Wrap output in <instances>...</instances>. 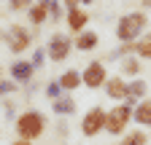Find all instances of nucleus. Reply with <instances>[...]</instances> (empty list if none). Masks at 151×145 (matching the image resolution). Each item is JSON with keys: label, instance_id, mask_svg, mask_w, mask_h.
Returning <instances> with one entry per match:
<instances>
[{"label": "nucleus", "instance_id": "6e6552de", "mask_svg": "<svg viewBox=\"0 0 151 145\" xmlns=\"http://www.w3.org/2000/svg\"><path fill=\"white\" fill-rule=\"evenodd\" d=\"M35 67H32V62L30 59H14L11 62V67H8V78L14 81V83H19V86H27V83H32V78H35Z\"/></svg>", "mask_w": 151, "mask_h": 145}, {"label": "nucleus", "instance_id": "0eeeda50", "mask_svg": "<svg viewBox=\"0 0 151 145\" xmlns=\"http://www.w3.org/2000/svg\"><path fill=\"white\" fill-rule=\"evenodd\" d=\"M108 67H105V62L103 59H89L86 62V67L81 70V81H84V86L86 89H103L105 83H108Z\"/></svg>", "mask_w": 151, "mask_h": 145}, {"label": "nucleus", "instance_id": "dca6fc26", "mask_svg": "<svg viewBox=\"0 0 151 145\" xmlns=\"http://www.w3.org/2000/svg\"><path fill=\"white\" fill-rule=\"evenodd\" d=\"M76 110H78V105H76L73 94H65V97H60L57 102H51V113H54V116H60V118L76 116Z\"/></svg>", "mask_w": 151, "mask_h": 145}, {"label": "nucleus", "instance_id": "f03ea898", "mask_svg": "<svg viewBox=\"0 0 151 145\" xmlns=\"http://www.w3.org/2000/svg\"><path fill=\"white\" fill-rule=\"evenodd\" d=\"M148 30V14L146 11H129V14H124L122 19L116 22V41L119 43H135L140 35Z\"/></svg>", "mask_w": 151, "mask_h": 145}, {"label": "nucleus", "instance_id": "a211bd4d", "mask_svg": "<svg viewBox=\"0 0 151 145\" xmlns=\"http://www.w3.org/2000/svg\"><path fill=\"white\" fill-rule=\"evenodd\" d=\"M148 142H151V134L146 129H132V132H127L124 137L116 140V145H148Z\"/></svg>", "mask_w": 151, "mask_h": 145}, {"label": "nucleus", "instance_id": "ddd939ff", "mask_svg": "<svg viewBox=\"0 0 151 145\" xmlns=\"http://www.w3.org/2000/svg\"><path fill=\"white\" fill-rule=\"evenodd\" d=\"M143 100H148V81L140 75L135 81H129V86H127V102L129 105H138Z\"/></svg>", "mask_w": 151, "mask_h": 145}, {"label": "nucleus", "instance_id": "20e7f679", "mask_svg": "<svg viewBox=\"0 0 151 145\" xmlns=\"http://www.w3.org/2000/svg\"><path fill=\"white\" fill-rule=\"evenodd\" d=\"M73 51H76L73 48V35H68L62 30H54L49 35V41H46V57H49V62L62 65V62H68V57Z\"/></svg>", "mask_w": 151, "mask_h": 145}, {"label": "nucleus", "instance_id": "c756f323", "mask_svg": "<svg viewBox=\"0 0 151 145\" xmlns=\"http://www.w3.org/2000/svg\"><path fill=\"white\" fill-rule=\"evenodd\" d=\"M38 3H43V6H49V3H51V0H38Z\"/></svg>", "mask_w": 151, "mask_h": 145}, {"label": "nucleus", "instance_id": "7c9ffc66", "mask_svg": "<svg viewBox=\"0 0 151 145\" xmlns=\"http://www.w3.org/2000/svg\"><path fill=\"white\" fill-rule=\"evenodd\" d=\"M0 78H3V65H0Z\"/></svg>", "mask_w": 151, "mask_h": 145}, {"label": "nucleus", "instance_id": "f257e3e1", "mask_svg": "<svg viewBox=\"0 0 151 145\" xmlns=\"http://www.w3.org/2000/svg\"><path fill=\"white\" fill-rule=\"evenodd\" d=\"M14 129H16V137L19 140L35 142V140H41L43 132L49 129V118H46V113L35 110V107H27V110H22L14 118Z\"/></svg>", "mask_w": 151, "mask_h": 145}, {"label": "nucleus", "instance_id": "a878e982", "mask_svg": "<svg viewBox=\"0 0 151 145\" xmlns=\"http://www.w3.org/2000/svg\"><path fill=\"white\" fill-rule=\"evenodd\" d=\"M62 6H65V11H76V8H81L78 0H62Z\"/></svg>", "mask_w": 151, "mask_h": 145}, {"label": "nucleus", "instance_id": "1a4fd4ad", "mask_svg": "<svg viewBox=\"0 0 151 145\" xmlns=\"http://www.w3.org/2000/svg\"><path fill=\"white\" fill-rule=\"evenodd\" d=\"M89 11L86 8H76V11H68L65 14V24H68V35H81L84 30H89Z\"/></svg>", "mask_w": 151, "mask_h": 145}, {"label": "nucleus", "instance_id": "cd10ccee", "mask_svg": "<svg viewBox=\"0 0 151 145\" xmlns=\"http://www.w3.org/2000/svg\"><path fill=\"white\" fill-rule=\"evenodd\" d=\"M11 145H32V142H30V140H19V137H16V140H14Z\"/></svg>", "mask_w": 151, "mask_h": 145}, {"label": "nucleus", "instance_id": "4468645a", "mask_svg": "<svg viewBox=\"0 0 151 145\" xmlns=\"http://www.w3.org/2000/svg\"><path fill=\"white\" fill-rule=\"evenodd\" d=\"M140 72H143V62L138 57H127V59H119V75L127 78V81H135L140 78Z\"/></svg>", "mask_w": 151, "mask_h": 145}, {"label": "nucleus", "instance_id": "c85d7f7f", "mask_svg": "<svg viewBox=\"0 0 151 145\" xmlns=\"http://www.w3.org/2000/svg\"><path fill=\"white\" fill-rule=\"evenodd\" d=\"M78 3H81V8H86V6H92V3H94V0H78Z\"/></svg>", "mask_w": 151, "mask_h": 145}, {"label": "nucleus", "instance_id": "4be33fe9", "mask_svg": "<svg viewBox=\"0 0 151 145\" xmlns=\"http://www.w3.org/2000/svg\"><path fill=\"white\" fill-rule=\"evenodd\" d=\"M16 89H19V83H14L11 78H0V100H3V97H11Z\"/></svg>", "mask_w": 151, "mask_h": 145}, {"label": "nucleus", "instance_id": "39448f33", "mask_svg": "<svg viewBox=\"0 0 151 145\" xmlns=\"http://www.w3.org/2000/svg\"><path fill=\"white\" fill-rule=\"evenodd\" d=\"M0 38L6 41V46H8L11 54H16V59L22 57L24 51H30V46H32V32L24 30V24H11L8 32L0 35Z\"/></svg>", "mask_w": 151, "mask_h": 145}, {"label": "nucleus", "instance_id": "423d86ee", "mask_svg": "<svg viewBox=\"0 0 151 145\" xmlns=\"http://www.w3.org/2000/svg\"><path fill=\"white\" fill-rule=\"evenodd\" d=\"M105 116H108V110L105 107H100V105H92L89 110L81 116V134L84 137H97V134H103L105 132Z\"/></svg>", "mask_w": 151, "mask_h": 145}, {"label": "nucleus", "instance_id": "412c9836", "mask_svg": "<svg viewBox=\"0 0 151 145\" xmlns=\"http://www.w3.org/2000/svg\"><path fill=\"white\" fill-rule=\"evenodd\" d=\"M65 14H68V11H65V6H62V0H51V3H49V22H54V24L62 22Z\"/></svg>", "mask_w": 151, "mask_h": 145}, {"label": "nucleus", "instance_id": "f3484780", "mask_svg": "<svg viewBox=\"0 0 151 145\" xmlns=\"http://www.w3.org/2000/svg\"><path fill=\"white\" fill-rule=\"evenodd\" d=\"M27 22L32 24V27H43L46 22H49V6H43V3H35L30 6V11H27Z\"/></svg>", "mask_w": 151, "mask_h": 145}, {"label": "nucleus", "instance_id": "5701e85b", "mask_svg": "<svg viewBox=\"0 0 151 145\" xmlns=\"http://www.w3.org/2000/svg\"><path fill=\"white\" fill-rule=\"evenodd\" d=\"M113 57L127 59V57H135V43H119V48L113 51Z\"/></svg>", "mask_w": 151, "mask_h": 145}, {"label": "nucleus", "instance_id": "2f4dec72", "mask_svg": "<svg viewBox=\"0 0 151 145\" xmlns=\"http://www.w3.org/2000/svg\"><path fill=\"white\" fill-rule=\"evenodd\" d=\"M148 134H151V132H148Z\"/></svg>", "mask_w": 151, "mask_h": 145}, {"label": "nucleus", "instance_id": "393cba45", "mask_svg": "<svg viewBox=\"0 0 151 145\" xmlns=\"http://www.w3.org/2000/svg\"><path fill=\"white\" fill-rule=\"evenodd\" d=\"M35 3V0H8V6H11V11H30V6Z\"/></svg>", "mask_w": 151, "mask_h": 145}, {"label": "nucleus", "instance_id": "6ab92c4d", "mask_svg": "<svg viewBox=\"0 0 151 145\" xmlns=\"http://www.w3.org/2000/svg\"><path fill=\"white\" fill-rule=\"evenodd\" d=\"M135 57L140 62H151V30H146L135 41Z\"/></svg>", "mask_w": 151, "mask_h": 145}, {"label": "nucleus", "instance_id": "bb28decb", "mask_svg": "<svg viewBox=\"0 0 151 145\" xmlns=\"http://www.w3.org/2000/svg\"><path fill=\"white\" fill-rule=\"evenodd\" d=\"M140 11H146V14H151V0H140Z\"/></svg>", "mask_w": 151, "mask_h": 145}, {"label": "nucleus", "instance_id": "2eb2a0df", "mask_svg": "<svg viewBox=\"0 0 151 145\" xmlns=\"http://www.w3.org/2000/svg\"><path fill=\"white\" fill-rule=\"evenodd\" d=\"M132 121L138 124V129H151V97L135 105V110H132Z\"/></svg>", "mask_w": 151, "mask_h": 145}, {"label": "nucleus", "instance_id": "7ed1b4c3", "mask_svg": "<svg viewBox=\"0 0 151 145\" xmlns=\"http://www.w3.org/2000/svg\"><path fill=\"white\" fill-rule=\"evenodd\" d=\"M132 110H135V105H129V102L111 105V110H108V116H105V132H108L111 137H124V134L129 132Z\"/></svg>", "mask_w": 151, "mask_h": 145}, {"label": "nucleus", "instance_id": "b1692460", "mask_svg": "<svg viewBox=\"0 0 151 145\" xmlns=\"http://www.w3.org/2000/svg\"><path fill=\"white\" fill-rule=\"evenodd\" d=\"M46 59H49V57H46V46H43V48H35V51H32V57H30V62H32L35 70H41Z\"/></svg>", "mask_w": 151, "mask_h": 145}, {"label": "nucleus", "instance_id": "9d476101", "mask_svg": "<svg viewBox=\"0 0 151 145\" xmlns=\"http://www.w3.org/2000/svg\"><path fill=\"white\" fill-rule=\"evenodd\" d=\"M127 86H129L127 78H122V75H111L108 83L103 86V92H105L108 100H113V102L119 105V102H127Z\"/></svg>", "mask_w": 151, "mask_h": 145}, {"label": "nucleus", "instance_id": "9b49d317", "mask_svg": "<svg viewBox=\"0 0 151 145\" xmlns=\"http://www.w3.org/2000/svg\"><path fill=\"white\" fill-rule=\"evenodd\" d=\"M97 46H100V35H97V30H84L81 35H76V38H73V48L81 51V54H89V51H94Z\"/></svg>", "mask_w": 151, "mask_h": 145}, {"label": "nucleus", "instance_id": "f8f14e48", "mask_svg": "<svg viewBox=\"0 0 151 145\" xmlns=\"http://www.w3.org/2000/svg\"><path fill=\"white\" fill-rule=\"evenodd\" d=\"M57 81H60V86H62V92H65V94H73L76 89H81V86H84V81H81V70H76V67L62 70L60 75H57Z\"/></svg>", "mask_w": 151, "mask_h": 145}, {"label": "nucleus", "instance_id": "aec40b11", "mask_svg": "<svg viewBox=\"0 0 151 145\" xmlns=\"http://www.w3.org/2000/svg\"><path fill=\"white\" fill-rule=\"evenodd\" d=\"M43 97H46L49 102H57L60 97H65V92H62V86H60V81H57V78H51V81L43 83Z\"/></svg>", "mask_w": 151, "mask_h": 145}]
</instances>
